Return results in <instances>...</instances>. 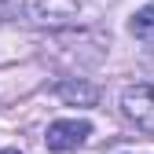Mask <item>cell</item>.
I'll use <instances>...</instances> for the list:
<instances>
[{"label":"cell","instance_id":"6da1fadb","mask_svg":"<svg viewBox=\"0 0 154 154\" xmlns=\"http://www.w3.org/2000/svg\"><path fill=\"white\" fill-rule=\"evenodd\" d=\"M81 4L77 0H0V22H26L37 29L73 26Z\"/></svg>","mask_w":154,"mask_h":154},{"label":"cell","instance_id":"7a4b0ae2","mask_svg":"<svg viewBox=\"0 0 154 154\" xmlns=\"http://www.w3.org/2000/svg\"><path fill=\"white\" fill-rule=\"evenodd\" d=\"M121 114L154 136V85H128L121 92Z\"/></svg>","mask_w":154,"mask_h":154},{"label":"cell","instance_id":"3957f363","mask_svg":"<svg viewBox=\"0 0 154 154\" xmlns=\"http://www.w3.org/2000/svg\"><path fill=\"white\" fill-rule=\"evenodd\" d=\"M88 136H92V121H85V118H59V121L48 125L44 143H48V150L63 154V150H77Z\"/></svg>","mask_w":154,"mask_h":154},{"label":"cell","instance_id":"277c9868","mask_svg":"<svg viewBox=\"0 0 154 154\" xmlns=\"http://www.w3.org/2000/svg\"><path fill=\"white\" fill-rule=\"evenodd\" d=\"M55 95L63 103H73V106H95V99H99L95 85H88V81H59L55 85Z\"/></svg>","mask_w":154,"mask_h":154},{"label":"cell","instance_id":"5b68a950","mask_svg":"<svg viewBox=\"0 0 154 154\" xmlns=\"http://www.w3.org/2000/svg\"><path fill=\"white\" fill-rule=\"evenodd\" d=\"M128 29H132V37H140V41L154 44V0H150V4H143L136 15H132Z\"/></svg>","mask_w":154,"mask_h":154},{"label":"cell","instance_id":"8992f818","mask_svg":"<svg viewBox=\"0 0 154 154\" xmlns=\"http://www.w3.org/2000/svg\"><path fill=\"white\" fill-rule=\"evenodd\" d=\"M0 154H22V150H15V147H8V150H0Z\"/></svg>","mask_w":154,"mask_h":154}]
</instances>
